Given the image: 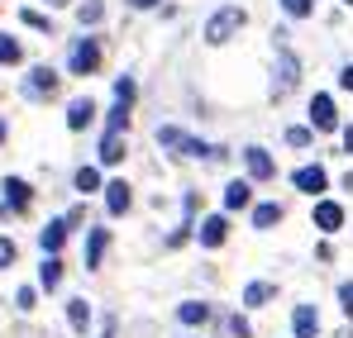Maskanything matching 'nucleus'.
<instances>
[{
	"label": "nucleus",
	"instance_id": "6e6552de",
	"mask_svg": "<svg viewBox=\"0 0 353 338\" xmlns=\"http://www.w3.org/2000/svg\"><path fill=\"white\" fill-rule=\"evenodd\" d=\"M310 124H315L320 134L339 129V114H334V101H330V96H315V101H310Z\"/></svg>",
	"mask_w": 353,
	"mask_h": 338
},
{
	"label": "nucleus",
	"instance_id": "a878e982",
	"mask_svg": "<svg viewBox=\"0 0 353 338\" xmlns=\"http://www.w3.org/2000/svg\"><path fill=\"white\" fill-rule=\"evenodd\" d=\"M101 14H105V5H101V0H86V5L77 10V19H81V24H101Z\"/></svg>",
	"mask_w": 353,
	"mask_h": 338
},
{
	"label": "nucleus",
	"instance_id": "473e14b6",
	"mask_svg": "<svg viewBox=\"0 0 353 338\" xmlns=\"http://www.w3.org/2000/svg\"><path fill=\"white\" fill-rule=\"evenodd\" d=\"M24 24H29V29H43V34H48V19H43L39 10H24Z\"/></svg>",
	"mask_w": 353,
	"mask_h": 338
},
{
	"label": "nucleus",
	"instance_id": "4468645a",
	"mask_svg": "<svg viewBox=\"0 0 353 338\" xmlns=\"http://www.w3.org/2000/svg\"><path fill=\"white\" fill-rule=\"evenodd\" d=\"M0 191H5V210H10V205H14V210H24V205H29V196H34V191H29V181H19V176H5V186H0Z\"/></svg>",
	"mask_w": 353,
	"mask_h": 338
},
{
	"label": "nucleus",
	"instance_id": "393cba45",
	"mask_svg": "<svg viewBox=\"0 0 353 338\" xmlns=\"http://www.w3.org/2000/svg\"><path fill=\"white\" fill-rule=\"evenodd\" d=\"M19 57H24V48H19V43H14V39H10V34H0V67H5V62H10V67H14V62H19Z\"/></svg>",
	"mask_w": 353,
	"mask_h": 338
},
{
	"label": "nucleus",
	"instance_id": "ddd939ff",
	"mask_svg": "<svg viewBox=\"0 0 353 338\" xmlns=\"http://www.w3.org/2000/svg\"><path fill=\"white\" fill-rule=\"evenodd\" d=\"M96 119V105H91V96H77L72 105H67V129H86Z\"/></svg>",
	"mask_w": 353,
	"mask_h": 338
},
{
	"label": "nucleus",
	"instance_id": "20e7f679",
	"mask_svg": "<svg viewBox=\"0 0 353 338\" xmlns=\"http://www.w3.org/2000/svg\"><path fill=\"white\" fill-rule=\"evenodd\" d=\"M24 96H29V101H48V96H58V72H53V67H34V72L24 76Z\"/></svg>",
	"mask_w": 353,
	"mask_h": 338
},
{
	"label": "nucleus",
	"instance_id": "f704fd0d",
	"mask_svg": "<svg viewBox=\"0 0 353 338\" xmlns=\"http://www.w3.org/2000/svg\"><path fill=\"white\" fill-rule=\"evenodd\" d=\"M339 81H344V91H353V62L344 67V76H339Z\"/></svg>",
	"mask_w": 353,
	"mask_h": 338
},
{
	"label": "nucleus",
	"instance_id": "7c9ffc66",
	"mask_svg": "<svg viewBox=\"0 0 353 338\" xmlns=\"http://www.w3.org/2000/svg\"><path fill=\"white\" fill-rule=\"evenodd\" d=\"M230 334H234V338H248L253 329H248V319H243V315H230Z\"/></svg>",
	"mask_w": 353,
	"mask_h": 338
},
{
	"label": "nucleus",
	"instance_id": "423d86ee",
	"mask_svg": "<svg viewBox=\"0 0 353 338\" xmlns=\"http://www.w3.org/2000/svg\"><path fill=\"white\" fill-rule=\"evenodd\" d=\"M243 162H248V176L253 181H272L277 176V162H272L268 148H243Z\"/></svg>",
	"mask_w": 353,
	"mask_h": 338
},
{
	"label": "nucleus",
	"instance_id": "aec40b11",
	"mask_svg": "<svg viewBox=\"0 0 353 338\" xmlns=\"http://www.w3.org/2000/svg\"><path fill=\"white\" fill-rule=\"evenodd\" d=\"M58 282H62V262H58V253H48V257H43V267H39V286H43V291H53Z\"/></svg>",
	"mask_w": 353,
	"mask_h": 338
},
{
	"label": "nucleus",
	"instance_id": "b1692460",
	"mask_svg": "<svg viewBox=\"0 0 353 338\" xmlns=\"http://www.w3.org/2000/svg\"><path fill=\"white\" fill-rule=\"evenodd\" d=\"M77 191H81V196L101 191V171H96V167H81V171H77Z\"/></svg>",
	"mask_w": 353,
	"mask_h": 338
},
{
	"label": "nucleus",
	"instance_id": "9b49d317",
	"mask_svg": "<svg viewBox=\"0 0 353 338\" xmlns=\"http://www.w3.org/2000/svg\"><path fill=\"white\" fill-rule=\"evenodd\" d=\"M292 329H296V338H315V334H320V315H315V305H296Z\"/></svg>",
	"mask_w": 353,
	"mask_h": 338
},
{
	"label": "nucleus",
	"instance_id": "39448f33",
	"mask_svg": "<svg viewBox=\"0 0 353 338\" xmlns=\"http://www.w3.org/2000/svg\"><path fill=\"white\" fill-rule=\"evenodd\" d=\"M296 81H301V62H296V53L282 48V53H277V72H272V91H277V96H287Z\"/></svg>",
	"mask_w": 353,
	"mask_h": 338
},
{
	"label": "nucleus",
	"instance_id": "9d476101",
	"mask_svg": "<svg viewBox=\"0 0 353 338\" xmlns=\"http://www.w3.org/2000/svg\"><path fill=\"white\" fill-rule=\"evenodd\" d=\"M339 224H344V205L320 200V205H315V229H320V233H334Z\"/></svg>",
	"mask_w": 353,
	"mask_h": 338
},
{
	"label": "nucleus",
	"instance_id": "f257e3e1",
	"mask_svg": "<svg viewBox=\"0 0 353 338\" xmlns=\"http://www.w3.org/2000/svg\"><path fill=\"white\" fill-rule=\"evenodd\" d=\"M158 143L163 148H172L176 158H210V162H220L225 158V148H215V143H201V138H191V134H181V129H158Z\"/></svg>",
	"mask_w": 353,
	"mask_h": 338
},
{
	"label": "nucleus",
	"instance_id": "e433bc0d",
	"mask_svg": "<svg viewBox=\"0 0 353 338\" xmlns=\"http://www.w3.org/2000/svg\"><path fill=\"white\" fill-rule=\"evenodd\" d=\"M129 5H134V10H148V5H153V0H129Z\"/></svg>",
	"mask_w": 353,
	"mask_h": 338
},
{
	"label": "nucleus",
	"instance_id": "5701e85b",
	"mask_svg": "<svg viewBox=\"0 0 353 338\" xmlns=\"http://www.w3.org/2000/svg\"><path fill=\"white\" fill-rule=\"evenodd\" d=\"M272 224H282V205H258L253 210V229H272Z\"/></svg>",
	"mask_w": 353,
	"mask_h": 338
},
{
	"label": "nucleus",
	"instance_id": "6ab92c4d",
	"mask_svg": "<svg viewBox=\"0 0 353 338\" xmlns=\"http://www.w3.org/2000/svg\"><path fill=\"white\" fill-rule=\"evenodd\" d=\"M67 324H72L77 334H86V324H91V305H86V300H67Z\"/></svg>",
	"mask_w": 353,
	"mask_h": 338
},
{
	"label": "nucleus",
	"instance_id": "c756f323",
	"mask_svg": "<svg viewBox=\"0 0 353 338\" xmlns=\"http://www.w3.org/2000/svg\"><path fill=\"white\" fill-rule=\"evenodd\" d=\"M14 262V238H0V272Z\"/></svg>",
	"mask_w": 353,
	"mask_h": 338
},
{
	"label": "nucleus",
	"instance_id": "1a4fd4ad",
	"mask_svg": "<svg viewBox=\"0 0 353 338\" xmlns=\"http://www.w3.org/2000/svg\"><path fill=\"white\" fill-rule=\"evenodd\" d=\"M292 186H296V191H305V196H320V191L330 186V176H325V167H320V162H315V167H301V171H296Z\"/></svg>",
	"mask_w": 353,
	"mask_h": 338
},
{
	"label": "nucleus",
	"instance_id": "dca6fc26",
	"mask_svg": "<svg viewBox=\"0 0 353 338\" xmlns=\"http://www.w3.org/2000/svg\"><path fill=\"white\" fill-rule=\"evenodd\" d=\"M101 162H105V167L124 162V134H110V129H105V138H101Z\"/></svg>",
	"mask_w": 353,
	"mask_h": 338
},
{
	"label": "nucleus",
	"instance_id": "ea45409f",
	"mask_svg": "<svg viewBox=\"0 0 353 338\" xmlns=\"http://www.w3.org/2000/svg\"><path fill=\"white\" fill-rule=\"evenodd\" d=\"M344 338H353V334H344Z\"/></svg>",
	"mask_w": 353,
	"mask_h": 338
},
{
	"label": "nucleus",
	"instance_id": "412c9836",
	"mask_svg": "<svg viewBox=\"0 0 353 338\" xmlns=\"http://www.w3.org/2000/svg\"><path fill=\"white\" fill-rule=\"evenodd\" d=\"M176 315H181V324H205V319H210V305H201V300H186Z\"/></svg>",
	"mask_w": 353,
	"mask_h": 338
},
{
	"label": "nucleus",
	"instance_id": "4c0bfd02",
	"mask_svg": "<svg viewBox=\"0 0 353 338\" xmlns=\"http://www.w3.org/2000/svg\"><path fill=\"white\" fill-rule=\"evenodd\" d=\"M0 143H5V119H0Z\"/></svg>",
	"mask_w": 353,
	"mask_h": 338
},
{
	"label": "nucleus",
	"instance_id": "f8f14e48",
	"mask_svg": "<svg viewBox=\"0 0 353 338\" xmlns=\"http://www.w3.org/2000/svg\"><path fill=\"white\" fill-rule=\"evenodd\" d=\"M67 229H72V220H53V224H43V229H39V248H43V253H58L62 238H67Z\"/></svg>",
	"mask_w": 353,
	"mask_h": 338
},
{
	"label": "nucleus",
	"instance_id": "72a5a7b5",
	"mask_svg": "<svg viewBox=\"0 0 353 338\" xmlns=\"http://www.w3.org/2000/svg\"><path fill=\"white\" fill-rule=\"evenodd\" d=\"M14 305H19V310H34V286H24V291L14 295Z\"/></svg>",
	"mask_w": 353,
	"mask_h": 338
},
{
	"label": "nucleus",
	"instance_id": "a211bd4d",
	"mask_svg": "<svg viewBox=\"0 0 353 338\" xmlns=\"http://www.w3.org/2000/svg\"><path fill=\"white\" fill-rule=\"evenodd\" d=\"M105 243H110V233H105V229H91V238H86V267H101Z\"/></svg>",
	"mask_w": 353,
	"mask_h": 338
},
{
	"label": "nucleus",
	"instance_id": "58836bf2",
	"mask_svg": "<svg viewBox=\"0 0 353 338\" xmlns=\"http://www.w3.org/2000/svg\"><path fill=\"white\" fill-rule=\"evenodd\" d=\"M48 5H67V0H48Z\"/></svg>",
	"mask_w": 353,
	"mask_h": 338
},
{
	"label": "nucleus",
	"instance_id": "bb28decb",
	"mask_svg": "<svg viewBox=\"0 0 353 338\" xmlns=\"http://www.w3.org/2000/svg\"><path fill=\"white\" fill-rule=\"evenodd\" d=\"M115 101H119V105H134V81H129V76H119V81H115Z\"/></svg>",
	"mask_w": 353,
	"mask_h": 338
},
{
	"label": "nucleus",
	"instance_id": "a19ab883",
	"mask_svg": "<svg viewBox=\"0 0 353 338\" xmlns=\"http://www.w3.org/2000/svg\"><path fill=\"white\" fill-rule=\"evenodd\" d=\"M349 5H353V0H349Z\"/></svg>",
	"mask_w": 353,
	"mask_h": 338
},
{
	"label": "nucleus",
	"instance_id": "0eeeda50",
	"mask_svg": "<svg viewBox=\"0 0 353 338\" xmlns=\"http://www.w3.org/2000/svg\"><path fill=\"white\" fill-rule=\"evenodd\" d=\"M196 238H201V248H220V243L230 238V220H225V215H210V220H201Z\"/></svg>",
	"mask_w": 353,
	"mask_h": 338
},
{
	"label": "nucleus",
	"instance_id": "cd10ccee",
	"mask_svg": "<svg viewBox=\"0 0 353 338\" xmlns=\"http://www.w3.org/2000/svg\"><path fill=\"white\" fill-rule=\"evenodd\" d=\"M282 10H287L292 19H305V14H310V0H282Z\"/></svg>",
	"mask_w": 353,
	"mask_h": 338
},
{
	"label": "nucleus",
	"instance_id": "c9c22d12",
	"mask_svg": "<svg viewBox=\"0 0 353 338\" xmlns=\"http://www.w3.org/2000/svg\"><path fill=\"white\" fill-rule=\"evenodd\" d=\"M344 153H353V124L344 129Z\"/></svg>",
	"mask_w": 353,
	"mask_h": 338
},
{
	"label": "nucleus",
	"instance_id": "2f4dec72",
	"mask_svg": "<svg viewBox=\"0 0 353 338\" xmlns=\"http://www.w3.org/2000/svg\"><path fill=\"white\" fill-rule=\"evenodd\" d=\"M339 305H344V315L353 319V282H344V286H339Z\"/></svg>",
	"mask_w": 353,
	"mask_h": 338
},
{
	"label": "nucleus",
	"instance_id": "2eb2a0df",
	"mask_svg": "<svg viewBox=\"0 0 353 338\" xmlns=\"http://www.w3.org/2000/svg\"><path fill=\"white\" fill-rule=\"evenodd\" d=\"M129 205H134L129 186H124V181H110V186H105V210H110V215H124Z\"/></svg>",
	"mask_w": 353,
	"mask_h": 338
},
{
	"label": "nucleus",
	"instance_id": "4be33fe9",
	"mask_svg": "<svg viewBox=\"0 0 353 338\" xmlns=\"http://www.w3.org/2000/svg\"><path fill=\"white\" fill-rule=\"evenodd\" d=\"M277 295V286H268V282H253L248 291H243V305H268Z\"/></svg>",
	"mask_w": 353,
	"mask_h": 338
},
{
	"label": "nucleus",
	"instance_id": "f03ea898",
	"mask_svg": "<svg viewBox=\"0 0 353 338\" xmlns=\"http://www.w3.org/2000/svg\"><path fill=\"white\" fill-rule=\"evenodd\" d=\"M243 24H248V14H243L239 5H225V10H215V14L205 19V43H215V48H220V43H230V39H234Z\"/></svg>",
	"mask_w": 353,
	"mask_h": 338
},
{
	"label": "nucleus",
	"instance_id": "c85d7f7f",
	"mask_svg": "<svg viewBox=\"0 0 353 338\" xmlns=\"http://www.w3.org/2000/svg\"><path fill=\"white\" fill-rule=\"evenodd\" d=\"M287 143H292V148H305V143H310V129H301V124L287 129Z\"/></svg>",
	"mask_w": 353,
	"mask_h": 338
},
{
	"label": "nucleus",
	"instance_id": "f3484780",
	"mask_svg": "<svg viewBox=\"0 0 353 338\" xmlns=\"http://www.w3.org/2000/svg\"><path fill=\"white\" fill-rule=\"evenodd\" d=\"M248 200H253V186L248 181H230L225 186V210H243Z\"/></svg>",
	"mask_w": 353,
	"mask_h": 338
},
{
	"label": "nucleus",
	"instance_id": "7ed1b4c3",
	"mask_svg": "<svg viewBox=\"0 0 353 338\" xmlns=\"http://www.w3.org/2000/svg\"><path fill=\"white\" fill-rule=\"evenodd\" d=\"M96 67H101V43L96 39H77L72 53H67V72L72 76H91Z\"/></svg>",
	"mask_w": 353,
	"mask_h": 338
}]
</instances>
